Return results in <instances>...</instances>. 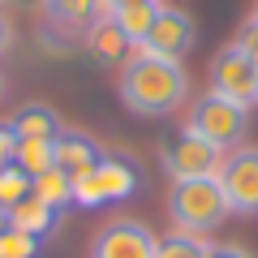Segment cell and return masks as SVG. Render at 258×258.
<instances>
[{"mask_svg": "<svg viewBox=\"0 0 258 258\" xmlns=\"http://www.w3.org/2000/svg\"><path fill=\"white\" fill-rule=\"evenodd\" d=\"M134 189H138V168H134V159L103 155L86 176H78V181H74V203L78 207H99V203L129 198Z\"/></svg>", "mask_w": 258, "mask_h": 258, "instance_id": "277c9868", "label": "cell"}, {"mask_svg": "<svg viewBox=\"0 0 258 258\" xmlns=\"http://www.w3.org/2000/svg\"><path fill=\"white\" fill-rule=\"evenodd\" d=\"M220 189L232 215H258V147H237L220 164Z\"/></svg>", "mask_w": 258, "mask_h": 258, "instance_id": "8992f818", "label": "cell"}, {"mask_svg": "<svg viewBox=\"0 0 258 258\" xmlns=\"http://www.w3.org/2000/svg\"><path fill=\"white\" fill-rule=\"evenodd\" d=\"M5 215H9V211H5V207H0V228H5Z\"/></svg>", "mask_w": 258, "mask_h": 258, "instance_id": "d4e9b609", "label": "cell"}, {"mask_svg": "<svg viewBox=\"0 0 258 258\" xmlns=\"http://www.w3.org/2000/svg\"><path fill=\"white\" fill-rule=\"evenodd\" d=\"M9 129L18 134V142H56L60 138V116H56L47 103H26L18 108V116L9 120Z\"/></svg>", "mask_w": 258, "mask_h": 258, "instance_id": "7c38bea8", "label": "cell"}, {"mask_svg": "<svg viewBox=\"0 0 258 258\" xmlns=\"http://www.w3.org/2000/svg\"><path fill=\"white\" fill-rule=\"evenodd\" d=\"M194 39H198V22H194L185 9L159 5L155 26H151L147 43H138V52H155V56H168V60H181V56L194 47Z\"/></svg>", "mask_w": 258, "mask_h": 258, "instance_id": "9c48e42d", "label": "cell"}, {"mask_svg": "<svg viewBox=\"0 0 258 258\" xmlns=\"http://www.w3.org/2000/svg\"><path fill=\"white\" fill-rule=\"evenodd\" d=\"M18 5H43V0H18Z\"/></svg>", "mask_w": 258, "mask_h": 258, "instance_id": "484cf974", "label": "cell"}, {"mask_svg": "<svg viewBox=\"0 0 258 258\" xmlns=\"http://www.w3.org/2000/svg\"><path fill=\"white\" fill-rule=\"evenodd\" d=\"M13 155H18V134L9 125H0V168H9Z\"/></svg>", "mask_w": 258, "mask_h": 258, "instance_id": "44dd1931", "label": "cell"}, {"mask_svg": "<svg viewBox=\"0 0 258 258\" xmlns=\"http://www.w3.org/2000/svg\"><path fill=\"white\" fill-rule=\"evenodd\" d=\"M56 215H60V211H52L43 198L26 194L22 203H13V207H9L5 224H9V228H18V232H30V237H47V232L56 228Z\"/></svg>", "mask_w": 258, "mask_h": 258, "instance_id": "4fadbf2b", "label": "cell"}, {"mask_svg": "<svg viewBox=\"0 0 258 258\" xmlns=\"http://www.w3.org/2000/svg\"><path fill=\"white\" fill-rule=\"evenodd\" d=\"M9 47H13V22L5 18V13H0V56L9 52Z\"/></svg>", "mask_w": 258, "mask_h": 258, "instance_id": "603a6c76", "label": "cell"}, {"mask_svg": "<svg viewBox=\"0 0 258 258\" xmlns=\"http://www.w3.org/2000/svg\"><path fill=\"white\" fill-rule=\"evenodd\" d=\"M155 245H159L155 232L142 220L125 215V220H112L99 228V237L91 245V258H155Z\"/></svg>", "mask_w": 258, "mask_h": 258, "instance_id": "ba28073f", "label": "cell"}, {"mask_svg": "<svg viewBox=\"0 0 258 258\" xmlns=\"http://www.w3.org/2000/svg\"><path fill=\"white\" fill-rule=\"evenodd\" d=\"M116 95L134 116H172L189 95V78H185L181 60L134 47V56L120 64Z\"/></svg>", "mask_w": 258, "mask_h": 258, "instance_id": "6da1fadb", "label": "cell"}, {"mask_svg": "<svg viewBox=\"0 0 258 258\" xmlns=\"http://www.w3.org/2000/svg\"><path fill=\"white\" fill-rule=\"evenodd\" d=\"M155 13H159V5H129V9H116L112 18H116V26L125 30V39L138 47V43H147L151 26H155Z\"/></svg>", "mask_w": 258, "mask_h": 258, "instance_id": "2e32d148", "label": "cell"}, {"mask_svg": "<svg viewBox=\"0 0 258 258\" xmlns=\"http://www.w3.org/2000/svg\"><path fill=\"white\" fill-rule=\"evenodd\" d=\"M30 194H35V198H43L52 211H64V207L74 203V181H69L60 168H47V172H39V176H35Z\"/></svg>", "mask_w": 258, "mask_h": 258, "instance_id": "9a60e30c", "label": "cell"}, {"mask_svg": "<svg viewBox=\"0 0 258 258\" xmlns=\"http://www.w3.org/2000/svg\"><path fill=\"white\" fill-rule=\"evenodd\" d=\"M254 22H258V9H254Z\"/></svg>", "mask_w": 258, "mask_h": 258, "instance_id": "83f0119b", "label": "cell"}, {"mask_svg": "<svg viewBox=\"0 0 258 258\" xmlns=\"http://www.w3.org/2000/svg\"><path fill=\"white\" fill-rule=\"evenodd\" d=\"M185 129H194L198 138H207L220 151H232V147H241V138H245V129H249V108L224 99V95H215V91H207L203 99L189 108Z\"/></svg>", "mask_w": 258, "mask_h": 258, "instance_id": "3957f363", "label": "cell"}, {"mask_svg": "<svg viewBox=\"0 0 258 258\" xmlns=\"http://www.w3.org/2000/svg\"><path fill=\"white\" fill-rule=\"evenodd\" d=\"M99 159H103V151H99V142L91 134H82V129H60V138H56V168L69 181L86 176Z\"/></svg>", "mask_w": 258, "mask_h": 258, "instance_id": "30bf717a", "label": "cell"}, {"mask_svg": "<svg viewBox=\"0 0 258 258\" xmlns=\"http://www.w3.org/2000/svg\"><path fill=\"white\" fill-rule=\"evenodd\" d=\"M168 215H172L176 232H203L220 228L228 220V198L220 189V176H198V181H172V194H168Z\"/></svg>", "mask_w": 258, "mask_h": 258, "instance_id": "7a4b0ae2", "label": "cell"}, {"mask_svg": "<svg viewBox=\"0 0 258 258\" xmlns=\"http://www.w3.org/2000/svg\"><path fill=\"white\" fill-rule=\"evenodd\" d=\"M129 5H159V0H103V9L116 13V9H129Z\"/></svg>", "mask_w": 258, "mask_h": 258, "instance_id": "cb8c5ba5", "label": "cell"}, {"mask_svg": "<svg viewBox=\"0 0 258 258\" xmlns=\"http://www.w3.org/2000/svg\"><path fill=\"white\" fill-rule=\"evenodd\" d=\"M0 5H5V0H0Z\"/></svg>", "mask_w": 258, "mask_h": 258, "instance_id": "f1b7e54d", "label": "cell"}, {"mask_svg": "<svg viewBox=\"0 0 258 258\" xmlns=\"http://www.w3.org/2000/svg\"><path fill=\"white\" fill-rule=\"evenodd\" d=\"M224 151L211 147L207 138H198L194 129H181L164 142V168L172 181H198V176H220Z\"/></svg>", "mask_w": 258, "mask_h": 258, "instance_id": "5b68a950", "label": "cell"}, {"mask_svg": "<svg viewBox=\"0 0 258 258\" xmlns=\"http://www.w3.org/2000/svg\"><path fill=\"white\" fill-rule=\"evenodd\" d=\"M207 241L194 237V232H168L164 241L155 245V258H207Z\"/></svg>", "mask_w": 258, "mask_h": 258, "instance_id": "ac0fdd59", "label": "cell"}, {"mask_svg": "<svg viewBox=\"0 0 258 258\" xmlns=\"http://www.w3.org/2000/svg\"><path fill=\"white\" fill-rule=\"evenodd\" d=\"M207 258H249V254L241 245H211V249H207Z\"/></svg>", "mask_w": 258, "mask_h": 258, "instance_id": "7402d4cb", "label": "cell"}, {"mask_svg": "<svg viewBox=\"0 0 258 258\" xmlns=\"http://www.w3.org/2000/svg\"><path fill=\"white\" fill-rule=\"evenodd\" d=\"M211 91L215 95H224V99H232V103H258V69H254V60H249V52L245 47H224L220 56H215V64H211Z\"/></svg>", "mask_w": 258, "mask_h": 258, "instance_id": "52a82bcc", "label": "cell"}, {"mask_svg": "<svg viewBox=\"0 0 258 258\" xmlns=\"http://www.w3.org/2000/svg\"><path fill=\"white\" fill-rule=\"evenodd\" d=\"M0 258H39V237L30 232H18V228H0Z\"/></svg>", "mask_w": 258, "mask_h": 258, "instance_id": "ffe728a7", "label": "cell"}, {"mask_svg": "<svg viewBox=\"0 0 258 258\" xmlns=\"http://www.w3.org/2000/svg\"><path fill=\"white\" fill-rule=\"evenodd\" d=\"M30 185H35V181H30V176L22 172L18 164H9V168H0V207H5V211H9L13 203H22V198H26V194H30Z\"/></svg>", "mask_w": 258, "mask_h": 258, "instance_id": "d6986e66", "label": "cell"}, {"mask_svg": "<svg viewBox=\"0 0 258 258\" xmlns=\"http://www.w3.org/2000/svg\"><path fill=\"white\" fill-rule=\"evenodd\" d=\"M0 95H5V78H0Z\"/></svg>", "mask_w": 258, "mask_h": 258, "instance_id": "4316f807", "label": "cell"}, {"mask_svg": "<svg viewBox=\"0 0 258 258\" xmlns=\"http://www.w3.org/2000/svg\"><path fill=\"white\" fill-rule=\"evenodd\" d=\"M43 9L52 22H60V26H91L95 18H103V0H43Z\"/></svg>", "mask_w": 258, "mask_h": 258, "instance_id": "5bb4252c", "label": "cell"}, {"mask_svg": "<svg viewBox=\"0 0 258 258\" xmlns=\"http://www.w3.org/2000/svg\"><path fill=\"white\" fill-rule=\"evenodd\" d=\"M254 69H258V64H254Z\"/></svg>", "mask_w": 258, "mask_h": 258, "instance_id": "f546056e", "label": "cell"}, {"mask_svg": "<svg viewBox=\"0 0 258 258\" xmlns=\"http://www.w3.org/2000/svg\"><path fill=\"white\" fill-rule=\"evenodd\" d=\"M86 52H91L95 64H125L129 52H134V43H129L125 30L116 26V18L103 13V18H95L91 26H86Z\"/></svg>", "mask_w": 258, "mask_h": 258, "instance_id": "8fae6325", "label": "cell"}, {"mask_svg": "<svg viewBox=\"0 0 258 258\" xmlns=\"http://www.w3.org/2000/svg\"><path fill=\"white\" fill-rule=\"evenodd\" d=\"M13 164H18L22 172L35 181L39 172L56 168V142H18V155H13Z\"/></svg>", "mask_w": 258, "mask_h": 258, "instance_id": "e0dca14e", "label": "cell"}]
</instances>
